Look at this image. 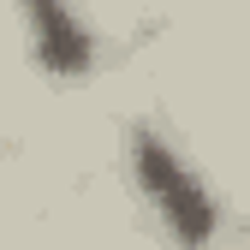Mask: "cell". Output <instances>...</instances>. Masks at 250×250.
<instances>
[{
	"label": "cell",
	"instance_id": "6da1fadb",
	"mask_svg": "<svg viewBox=\"0 0 250 250\" xmlns=\"http://www.w3.org/2000/svg\"><path fill=\"white\" fill-rule=\"evenodd\" d=\"M125 155H131V179H137L149 214L161 221V232L185 250H208L214 232H221V203L203 185V173L185 161V149L173 137H161L155 125H137Z\"/></svg>",
	"mask_w": 250,
	"mask_h": 250
},
{
	"label": "cell",
	"instance_id": "7a4b0ae2",
	"mask_svg": "<svg viewBox=\"0 0 250 250\" xmlns=\"http://www.w3.org/2000/svg\"><path fill=\"white\" fill-rule=\"evenodd\" d=\"M18 18L30 30V54L42 60V72L60 83H83L96 72V30L83 24L72 0H18Z\"/></svg>",
	"mask_w": 250,
	"mask_h": 250
}]
</instances>
